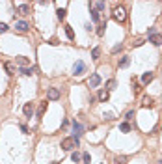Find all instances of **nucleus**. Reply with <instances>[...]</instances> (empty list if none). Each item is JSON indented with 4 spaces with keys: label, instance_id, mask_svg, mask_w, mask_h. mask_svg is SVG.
<instances>
[{
    "label": "nucleus",
    "instance_id": "nucleus-1",
    "mask_svg": "<svg viewBox=\"0 0 162 164\" xmlns=\"http://www.w3.org/2000/svg\"><path fill=\"white\" fill-rule=\"evenodd\" d=\"M62 147L65 151H73L75 147H78V138H75V136L63 138V140H62Z\"/></svg>",
    "mask_w": 162,
    "mask_h": 164
},
{
    "label": "nucleus",
    "instance_id": "nucleus-2",
    "mask_svg": "<svg viewBox=\"0 0 162 164\" xmlns=\"http://www.w3.org/2000/svg\"><path fill=\"white\" fill-rule=\"evenodd\" d=\"M86 73V64L82 60H78V62H75V65H73V75L75 76H80V75H84Z\"/></svg>",
    "mask_w": 162,
    "mask_h": 164
},
{
    "label": "nucleus",
    "instance_id": "nucleus-3",
    "mask_svg": "<svg viewBox=\"0 0 162 164\" xmlns=\"http://www.w3.org/2000/svg\"><path fill=\"white\" fill-rule=\"evenodd\" d=\"M112 17H114V20H118V23H123V20L127 19V13H125L123 8H116L114 13H112Z\"/></svg>",
    "mask_w": 162,
    "mask_h": 164
},
{
    "label": "nucleus",
    "instance_id": "nucleus-4",
    "mask_svg": "<svg viewBox=\"0 0 162 164\" xmlns=\"http://www.w3.org/2000/svg\"><path fill=\"white\" fill-rule=\"evenodd\" d=\"M47 99H49V101H58V99H60V90H58V88H49Z\"/></svg>",
    "mask_w": 162,
    "mask_h": 164
},
{
    "label": "nucleus",
    "instance_id": "nucleus-5",
    "mask_svg": "<svg viewBox=\"0 0 162 164\" xmlns=\"http://www.w3.org/2000/svg\"><path fill=\"white\" fill-rule=\"evenodd\" d=\"M99 84H101V75L93 73L92 76H89V80H88V86H89V88H97Z\"/></svg>",
    "mask_w": 162,
    "mask_h": 164
},
{
    "label": "nucleus",
    "instance_id": "nucleus-6",
    "mask_svg": "<svg viewBox=\"0 0 162 164\" xmlns=\"http://www.w3.org/2000/svg\"><path fill=\"white\" fill-rule=\"evenodd\" d=\"M71 127H73V132H75V138H78L80 134H82V132H84V127L82 125H80V123L78 121H73V125H71Z\"/></svg>",
    "mask_w": 162,
    "mask_h": 164
},
{
    "label": "nucleus",
    "instance_id": "nucleus-7",
    "mask_svg": "<svg viewBox=\"0 0 162 164\" xmlns=\"http://www.w3.org/2000/svg\"><path fill=\"white\" fill-rule=\"evenodd\" d=\"M15 28H17L19 32H26V30L30 28V24L26 23V20H17V23H15Z\"/></svg>",
    "mask_w": 162,
    "mask_h": 164
},
{
    "label": "nucleus",
    "instance_id": "nucleus-8",
    "mask_svg": "<svg viewBox=\"0 0 162 164\" xmlns=\"http://www.w3.org/2000/svg\"><path fill=\"white\" fill-rule=\"evenodd\" d=\"M89 8L101 13V11H103V9L106 8V4H104V2H89Z\"/></svg>",
    "mask_w": 162,
    "mask_h": 164
},
{
    "label": "nucleus",
    "instance_id": "nucleus-9",
    "mask_svg": "<svg viewBox=\"0 0 162 164\" xmlns=\"http://www.w3.org/2000/svg\"><path fill=\"white\" fill-rule=\"evenodd\" d=\"M23 112H24V116H26V117H32V114H34V105H32V102H26V105H24V108H23Z\"/></svg>",
    "mask_w": 162,
    "mask_h": 164
},
{
    "label": "nucleus",
    "instance_id": "nucleus-10",
    "mask_svg": "<svg viewBox=\"0 0 162 164\" xmlns=\"http://www.w3.org/2000/svg\"><path fill=\"white\" fill-rule=\"evenodd\" d=\"M149 41L153 45H156V47H160V45H162V35L160 34H155V35H151V37H149Z\"/></svg>",
    "mask_w": 162,
    "mask_h": 164
},
{
    "label": "nucleus",
    "instance_id": "nucleus-11",
    "mask_svg": "<svg viewBox=\"0 0 162 164\" xmlns=\"http://www.w3.org/2000/svg\"><path fill=\"white\" fill-rule=\"evenodd\" d=\"M155 78V73H151V71H147V73H144V76H142V82L144 84H149L151 80Z\"/></svg>",
    "mask_w": 162,
    "mask_h": 164
},
{
    "label": "nucleus",
    "instance_id": "nucleus-12",
    "mask_svg": "<svg viewBox=\"0 0 162 164\" xmlns=\"http://www.w3.org/2000/svg\"><path fill=\"white\" fill-rule=\"evenodd\" d=\"M108 97H110V91L108 90H101L99 91V101L101 102H106V101H108Z\"/></svg>",
    "mask_w": 162,
    "mask_h": 164
},
{
    "label": "nucleus",
    "instance_id": "nucleus-13",
    "mask_svg": "<svg viewBox=\"0 0 162 164\" xmlns=\"http://www.w3.org/2000/svg\"><path fill=\"white\" fill-rule=\"evenodd\" d=\"M17 11H19V15H28L30 13V6L28 4H21V6L17 8Z\"/></svg>",
    "mask_w": 162,
    "mask_h": 164
},
{
    "label": "nucleus",
    "instance_id": "nucleus-14",
    "mask_svg": "<svg viewBox=\"0 0 162 164\" xmlns=\"http://www.w3.org/2000/svg\"><path fill=\"white\" fill-rule=\"evenodd\" d=\"M15 62H17L19 65H23V67H28V64H30V60L24 58V56H17V60H15Z\"/></svg>",
    "mask_w": 162,
    "mask_h": 164
},
{
    "label": "nucleus",
    "instance_id": "nucleus-15",
    "mask_svg": "<svg viewBox=\"0 0 162 164\" xmlns=\"http://www.w3.org/2000/svg\"><path fill=\"white\" fill-rule=\"evenodd\" d=\"M45 108H47V102H41V105H39V108H37V119H41V117H43Z\"/></svg>",
    "mask_w": 162,
    "mask_h": 164
},
{
    "label": "nucleus",
    "instance_id": "nucleus-16",
    "mask_svg": "<svg viewBox=\"0 0 162 164\" xmlns=\"http://www.w3.org/2000/svg\"><path fill=\"white\" fill-rule=\"evenodd\" d=\"M142 106H153V97H144V102H142Z\"/></svg>",
    "mask_w": 162,
    "mask_h": 164
},
{
    "label": "nucleus",
    "instance_id": "nucleus-17",
    "mask_svg": "<svg viewBox=\"0 0 162 164\" xmlns=\"http://www.w3.org/2000/svg\"><path fill=\"white\" fill-rule=\"evenodd\" d=\"M34 71H35L34 67H23V69H21V73H23V75H26V76H30V75H34Z\"/></svg>",
    "mask_w": 162,
    "mask_h": 164
},
{
    "label": "nucleus",
    "instance_id": "nucleus-18",
    "mask_svg": "<svg viewBox=\"0 0 162 164\" xmlns=\"http://www.w3.org/2000/svg\"><path fill=\"white\" fill-rule=\"evenodd\" d=\"M92 20L93 23H99L101 20V15H99V11H95V9H92Z\"/></svg>",
    "mask_w": 162,
    "mask_h": 164
},
{
    "label": "nucleus",
    "instance_id": "nucleus-19",
    "mask_svg": "<svg viewBox=\"0 0 162 164\" xmlns=\"http://www.w3.org/2000/svg\"><path fill=\"white\" fill-rule=\"evenodd\" d=\"M99 56H101V49L95 47V49L92 50V58H93V60H99Z\"/></svg>",
    "mask_w": 162,
    "mask_h": 164
},
{
    "label": "nucleus",
    "instance_id": "nucleus-20",
    "mask_svg": "<svg viewBox=\"0 0 162 164\" xmlns=\"http://www.w3.org/2000/svg\"><path fill=\"white\" fill-rule=\"evenodd\" d=\"M65 34H67L69 39H75V32H73V28H71V26H65Z\"/></svg>",
    "mask_w": 162,
    "mask_h": 164
},
{
    "label": "nucleus",
    "instance_id": "nucleus-21",
    "mask_svg": "<svg viewBox=\"0 0 162 164\" xmlns=\"http://www.w3.org/2000/svg\"><path fill=\"white\" fill-rule=\"evenodd\" d=\"M130 64V60H129V56H125V58H121L119 62V67H127V65Z\"/></svg>",
    "mask_w": 162,
    "mask_h": 164
},
{
    "label": "nucleus",
    "instance_id": "nucleus-22",
    "mask_svg": "<svg viewBox=\"0 0 162 164\" xmlns=\"http://www.w3.org/2000/svg\"><path fill=\"white\" fill-rule=\"evenodd\" d=\"M119 129H121V132H129L130 131V125L125 121V123H121V125H119Z\"/></svg>",
    "mask_w": 162,
    "mask_h": 164
},
{
    "label": "nucleus",
    "instance_id": "nucleus-23",
    "mask_svg": "<svg viewBox=\"0 0 162 164\" xmlns=\"http://www.w3.org/2000/svg\"><path fill=\"white\" fill-rule=\"evenodd\" d=\"M56 17H58L60 20H63V17H65V9H60V8H58V11H56Z\"/></svg>",
    "mask_w": 162,
    "mask_h": 164
},
{
    "label": "nucleus",
    "instance_id": "nucleus-24",
    "mask_svg": "<svg viewBox=\"0 0 162 164\" xmlns=\"http://www.w3.org/2000/svg\"><path fill=\"white\" fill-rule=\"evenodd\" d=\"M6 71H8V75H13V71H15V67H13V64H6Z\"/></svg>",
    "mask_w": 162,
    "mask_h": 164
},
{
    "label": "nucleus",
    "instance_id": "nucleus-25",
    "mask_svg": "<svg viewBox=\"0 0 162 164\" xmlns=\"http://www.w3.org/2000/svg\"><path fill=\"white\" fill-rule=\"evenodd\" d=\"M80 158H82V157H80V155H78L77 151H73V155H71V160H73V162H78Z\"/></svg>",
    "mask_w": 162,
    "mask_h": 164
},
{
    "label": "nucleus",
    "instance_id": "nucleus-26",
    "mask_svg": "<svg viewBox=\"0 0 162 164\" xmlns=\"http://www.w3.org/2000/svg\"><path fill=\"white\" fill-rule=\"evenodd\" d=\"M82 160H84V164H89V162H92V157H89V153H84V155H82Z\"/></svg>",
    "mask_w": 162,
    "mask_h": 164
},
{
    "label": "nucleus",
    "instance_id": "nucleus-27",
    "mask_svg": "<svg viewBox=\"0 0 162 164\" xmlns=\"http://www.w3.org/2000/svg\"><path fill=\"white\" fill-rule=\"evenodd\" d=\"M155 34H156V28H153V26H151V28L147 30V35L151 37V35H155Z\"/></svg>",
    "mask_w": 162,
    "mask_h": 164
},
{
    "label": "nucleus",
    "instance_id": "nucleus-28",
    "mask_svg": "<svg viewBox=\"0 0 162 164\" xmlns=\"http://www.w3.org/2000/svg\"><path fill=\"white\" fill-rule=\"evenodd\" d=\"M104 28H106V26H99V28H97V35H104Z\"/></svg>",
    "mask_w": 162,
    "mask_h": 164
},
{
    "label": "nucleus",
    "instance_id": "nucleus-29",
    "mask_svg": "<svg viewBox=\"0 0 162 164\" xmlns=\"http://www.w3.org/2000/svg\"><path fill=\"white\" fill-rule=\"evenodd\" d=\"M106 86H108V90H114V86H116V80H108V84H106Z\"/></svg>",
    "mask_w": 162,
    "mask_h": 164
},
{
    "label": "nucleus",
    "instance_id": "nucleus-30",
    "mask_svg": "<svg viewBox=\"0 0 162 164\" xmlns=\"http://www.w3.org/2000/svg\"><path fill=\"white\" fill-rule=\"evenodd\" d=\"M0 32H8V24H4V23H0Z\"/></svg>",
    "mask_w": 162,
    "mask_h": 164
},
{
    "label": "nucleus",
    "instance_id": "nucleus-31",
    "mask_svg": "<svg viewBox=\"0 0 162 164\" xmlns=\"http://www.w3.org/2000/svg\"><path fill=\"white\" fill-rule=\"evenodd\" d=\"M125 117H127V119H132V117H134V112H132V110H129V112H127V116H125Z\"/></svg>",
    "mask_w": 162,
    "mask_h": 164
},
{
    "label": "nucleus",
    "instance_id": "nucleus-32",
    "mask_svg": "<svg viewBox=\"0 0 162 164\" xmlns=\"http://www.w3.org/2000/svg\"><path fill=\"white\" fill-rule=\"evenodd\" d=\"M104 117H106V119H114V114H112V112H106Z\"/></svg>",
    "mask_w": 162,
    "mask_h": 164
},
{
    "label": "nucleus",
    "instance_id": "nucleus-33",
    "mask_svg": "<svg viewBox=\"0 0 162 164\" xmlns=\"http://www.w3.org/2000/svg\"><path fill=\"white\" fill-rule=\"evenodd\" d=\"M121 49H123V45H116V47L112 49V52H118V50H121Z\"/></svg>",
    "mask_w": 162,
    "mask_h": 164
},
{
    "label": "nucleus",
    "instance_id": "nucleus-34",
    "mask_svg": "<svg viewBox=\"0 0 162 164\" xmlns=\"http://www.w3.org/2000/svg\"><path fill=\"white\" fill-rule=\"evenodd\" d=\"M116 164H125V160L123 158H116Z\"/></svg>",
    "mask_w": 162,
    "mask_h": 164
},
{
    "label": "nucleus",
    "instance_id": "nucleus-35",
    "mask_svg": "<svg viewBox=\"0 0 162 164\" xmlns=\"http://www.w3.org/2000/svg\"><path fill=\"white\" fill-rule=\"evenodd\" d=\"M160 164H162V160H160Z\"/></svg>",
    "mask_w": 162,
    "mask_h": 164
}]
</instances>
